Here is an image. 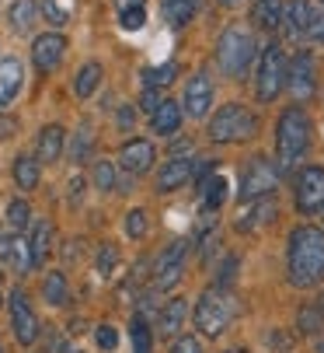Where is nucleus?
Instances as JSON below:
<instances>
[{
  "label": "nucleus",
  "instance_id": "a19ab883",
  "mask_svg": "<svg viewBox=\"0 0 324 353\" xmlns=\"http://www.w3.org/2000/svg\"><path fill=\"white\" fill-rule=\"evenodd\" d=\"M91 143H94V137H91V130L84 126V130L77 133V143H74V158H77V161L87 158V147H91Z\"/></svg>",
  "mask_w": 324,
  "mask_h": 353
},
{
  "label": "nucleus",
  "instance_id": "9b49d317",
  "mask_svg": "<svg viewBox=\"0 0 324 353\" xmlns=\"http://www.w3.org/2000/svg\"><path fill=\"white\" fill-rule=\"evenodd\" d=\"M63 57H67V39L60 32H45L32 46V63H35L39 74H52L63 63Z\"/></svg>",
  "mask_w": 324,
  "mask_h": 353
},
{
  "label": "nucleus",
  "instance_id": "aec40b11",
  "mask_svg": "<svg viewBox=\"0 0 324 353\" xmlns=\"http://www.w3.org/2000/svg\"><path fill=\"white\" fill-rule=\"evenodd\" d=\"M150 126H153L157 137H175L178 126H182V105L178 102H168V98H160V105L150 116Z\"/></svg>",
  "mask_w": 324,
  "mask_h": 353
},
{
  "label": "nucleus",
  "instance_id": "b1692460",
  "mask_svg": "<svg viewBox=\"0 0 324 353\" xmlns=\"http://www.w3.org/2000/svg\"><path fill=\"white\" fill-rule=\"evenodd\" d=\"M160 11H164V21L171 28H185L199 11V0H160Z\"/></svg>",
  "mask_w": 324,
  "mask_h": 353
},
{
  "label": "nucleus",
  "instance_id": "1a4fd4ad",
  "mask_svg": "<svg viewBox=\"0 0 324 353\" xmlns=\"http://www.w3.org/2000/svg\"><path fill=\"white\" fill-rule=\"evenodd\" d=\"M293 199H296V210H300V214H317V210H324V168H317V165L300 168Z\"/></svg>",
  "mask_w": 324,
  "mask_h": 353
},
{
  "label": "nucleus",
  "instance_id": "473e14b6",
  "mask_svg": "<svg viewBox=\"0 0 324 353\" xmlns=\"http://www.w3.org/2000/svg\"><path fill=\"white\" fill-rule=\"evenodd\" d=\"M8 263H14V266H18V273H28V270H32L28 241H25L21 234H14V245H11V256H8Z\"/></svg>",
  "mask_w": 324,
  "mask_h": 353
},
{
  "label": "nucleus",
  "instance_id": "bb28decb",
  "mask_svg": "<svg viewBox=\"0 0 324 353\" xmlns=\"http://www.w3.org/2000/svg\"><path fill=\"white\" fill-rule=\"evenodd\" d=\"M98 84H101V63H84L80 67V74H77V81H74V91H77V98H91L94 91H98Z\"/></svg>",
  "mask_w": 324,
  "mask_h": 353
},
{
  "label": "nucleus",
  "instance_id": "39448f33",
  "mask_svg": "<svg viewBox=\"0 0 324 353\" xmlns=\"http://www.w3.org/2000/svg\"><path fill=\"white\" fill-rule=\"evenodd\" d=\"M255 133H258V119L241 102L224 105L220 112L209 119V140L213 143H241V140H251Z\"/></svg>",
  "mask_w": 324,
  "mask_h": 353
},
{
  "label": "nucleus",
  "instance_id": "5fc2aeb1",
  "mask_svg": "<svg viewBox=\"0 0 324 353\" xmlns=\"http://www.w3.org/2000/svg\"><path fill=\"white\" fill-rule=\"evenodd\" d=\"M317 353H324V343H317Z\"/></svg>",
  "mask_w": 324,
  "mask_h": 353
},
{
  "label": "nucleus",
  "instance_id": "20e7f679",
  "mask_svg": "<svg viewBox=\"0 0 324 353\" xmlns=\"http://www.w3.org/2000/svg\"><path fill=\"white\" fill-rule=\"evenodd\" d=\"M255 53H258L255 35H251L248 28H241V25H230V28L220 35V42H216V67H220L230 81H241V77L248 74Z\"/></svg>",
  "mask_w": 324,
  "mask_h": 353
},
{
  "label": "nucleus",
  "instance_id": "a878e982",
  "mask_svg": "<svg viewBox=\"0 0 324 353\" xmlns=\"http://www.w3.org/2000/svg\"><path fill=\"white\" fill-rule=\"evenodd\" d=\"M8 18H11V28L18 35H25V32H32V25L39 18V4H35V0H14V8H11Z\"/></svg>",
  "mask_w": 324,
  "mask_h": 353
},
{
  "label": "nucleus",
  "instance_id": "5701e85b",
  "mask_svg": "<svg viewBox=\"0 0 324 353\" xmlns=\"http://www.w3.org/2000/svg\"><path fill=\"white\" fill-rule=\"evenodd\" d=\"M49 248H52V224H49V221H35L32 238H28V256H32V266H42V263H45Z\"/></svg>",
  "mask_w": 324,
  "mask_h": 353
},
{
  "label": "nucleus",
  "instance_id": "3c124183",
  "mask_svg": "<svg viewBox=\"0 0 324 353\" xmlns=\"http://www.w3.org/2000/svg\"><path fill=\"white\" fill-rule=\"evenodd\" d=\"M220 4H227V8H234V4H241V0H220Z\"/></svg>",
  "mask_w": 324,
  "mask_h": 353
},
{
  "label": "nucleus",
  "instance_id": "c03bdc74",
  "mask_svg": "<svg viewBox=\"0 0 324 353\" xmlns=\"http://www.w3.org/2000/svg\"><path fill=\"white\" fill-rule=\"evenodd\" d=\"M307 39H314V42L324 46V11L314 14V21H310V28H307Z\"/></svg>",
  "mask_w": 324,
  "mask_h": 353
},
{
  "label": "nucleus",
  "instance_id": "f704fd0d",
  "mask_svg": "<svg viewBox=\"0 0 324 353\" xmlns=\"http://www.w3.org/2000/svg\"><path fill=\"white\" fill-rule=\"evenodd\" d=\"M143 21H147V8H143V4H140V8H122V11H119V25H122L126 32H140Z\"/></svg>",
  "mask_w": 324,
  "mask_h": 353
},
{
  "label": "nucleus",
  "instance_id": "0eeeda50",
  "mask_svg": "<svg viewBox=\"0 0 324 353\" xmlns=\"http://www.w3.org/2000/svg\"><path fill=\"white\" fill-rule=\"evenodd\" d=\"M279 189V165L268 161L265 154L251 158L244 175H241V189H237V199L248 203V199H258V196H272Z\"/></svg>",
  "mask_w": 324,
  "mask_h": 353
},
{
  "label": "nucleus",
  "instance_id": "603ef678",
  "mask_svg": "<svg viewBox=\"0 0 324 353\" xmlns=\"http://www.w3.org/2000/svg\"><path fill=\"white\" fill-rule=\"evenodd\" d=\"M60 353H77V350H67V346H63V350H60Z\"/></svg>",
  "mask_w": 324,
  "mask_h": 353
},
{
  "label": "nucleus",
  "instance_id": "6ab92c4d",
  "mask_svg": "<svg viewBox=\"0 0 324 353\" xmlns=\"http://www.w3.org/2000/svg\"><path fill=\"white\" fill-rule=\"evenodd\" d=\"M63 143H67V130L63 126H45L39 133V143H35V161L42 165H56L63 158Z\"/></svg>",
  "mask_w": 324,
  "mask_h": 353
},
{
  "label": "nucleus",
  "instance_id": "79ce46f5",
  "mask_svg": "<svg viewBox=\"0 0 324 353\" xmlns=\"http://www.w3.org/2000/svg\"><path fill=\"white\" fill-rule=\"evenodd\" d=\"M157 105H160V94H157V88H143V94H140V109L153 116V109H157Z\"/></svg>",
  "mask_w": 324,
  "mask_h": 353
},
{
  "label": "nucleus",
  "instance_id": "a211bd4d",
  "mask_svg": "<svg viewBox=\"0 0 324 353\" xmlns=\"http://www.w3.org/2000/svg\"><path fill=\"white\" fill-rule=\"evenodd\" d=\"M21 84H25V67H21V60H18V57L0 60V109L14 102L18 91H21Z\"/></svg>",
  "mask_w": 324,
  "mask_h": 353
},
{
  "label": "nucleus",
  "instance_id": "4d7b16f0",
  "mask_svg": "<svg viewBox=\"0 0 324 353\" xmlns=\"http://www.w3.org/2000/svg\"><path fill=\"white\" fill-rule=\"evenodd\" d=\"M0 353H4V350H0Z\"/></svg>",
  "mask_w": 324,
  "mask_h": 353
},
{
  "label": "nucleus",
  "instance_id": "ea45409f",
  "mask_svg": "<svg viewBox=\"0 0 324 353\" xmlns=\"http://www.w3.org/2000/svg\"><path fill=\"white\" fill-rule=\"evenodd\" d=\"M168 353H202V346H199L195 336H175V343H171Z\"/></svg>",
  "mask_w": 324,
  "mask_h": 353
},
{
  "label": "nucleus",
  "instance_id": "412c9836",
  "mask_svg": "<svg viewBox=\"0 0 324 353\" xmlns=\"http://www.w3.org/2000/svg\"><path fill=\"white\" fill-rule=\"evenodd\" d=\"M283 21V0H251V25L261 32H276Z\"/></svg>",
  "mask_w": 324,
  "mask_h": 353
},
{
  "label": "nucleus",
  "instance_id": "4468645a",
  "mask_svg": "<svg viewBox=\"0 0 324 353\" xmlns=\"http://www.w3.org/2000/svg\"><path fill=\"white\" fill-rule=\"evenodd\" d=\"M213 109V81L206 70H199L188 84H185V112L192 119H202Z\"/></svg>",
  "mask_w": 324,
  "mask_h": 353
},
{
  "label": "nucleus",
  "instance_id": "72a5a7b5",
  "mask_svg": "<svg viewBox=\"0 0 324 353\" xmlns=\"http://www.w3.org/2000/svg\"><path fill=\"white\" fill-rule=\"evenodd\" d=\"M178 74V63H164V67H157V70H147V88H168Z\"/></svg>",
  "mask_w": 324,
  "mask_h": 353
},
{
  "label": "nucleus",
  "instance_id": "393cba45",
  "mask_svg": "<svg viewBox=\"0 0 324 353\" xmlns=\"http://www.w3.org/2000/svg\"><path fill=\"white\" fill-rule=\"evenodd\" d=\"M199 192H202L206 214H216V210H220V203L227 199V179H224V175H206V179L199 182Z\"/></svg>",
  "mask_w": 324,
  "mask_h": 353
},
{
  "label": "nucleus",
  "instance_id": "4be33fe9",
  "mask_svg": "<svg viewBox=\"0 0 324 353\" xmlns=\"http://www.w3.org/2000/svg\"><path fill=\"white\" fill-rule=\"evenodd\" d=\"M185 297H171L164 308L157 312V332L160 336H178V329H185Z\"/></svg>",
  "mask_w": 324,
  "mask_h": 353
},
{
  "label": "nucleus",
  "instance_id": "4c0bfd02",
  "mask_svg": "<svg viewBox=\"0 0 324 353\" xmlns=\"http://www.w3.org/2000/svg\"><path fill=\"white\" fill-rule=\"evenodd\" d=\"M300 329H303V332L324 329V315H321L317 308H303V312H300Z\"/></svg>",
  "mask_w": 324,
  "mask_h": 353
},
{
  "label": "nucleus",
  "instance_id": "423d86ee",
  "mask_svg": "<svg viewBox=\"0 0 324 353\" xmlns=\"http://www.w3.org/2000/svg\"><path fill=\"white\" fill-rule=\"evenodd\" d=\"M283 88H286V57H283V49L272 42V46H265L261 57H258L255 94H258V102H276Z\"/></svg>",
  "mask_w": 324,
  "mask_h": 353
},
{
  "label": "nucleus",
  "instance_id": "f257e3e1",
  "mask_svg": "<svg viewBox=\"0 0 324 353\" xmlns=\"http://www.w3.org/2000/svg\"><path fill=\"white\" fill-rule=\"evenodd\" d=\"M286 270H290V283L300 290L324 283V228L300 224L290 231Z\"/></svg>",
  "mask_w": 324,
  "mask_h": 353
},
{
  "label": "nucleus",
  "instance_id": "864d4df0",
  "mask_svg": "<svg viewBox=\"0 0 324 353\" xmlns=\"http://www.w3.org/2000/svg\"><path fill=\"white\" fill-rule=\"evenodd\" d=\"M227 353H248V350H227Z\"/></svg>",
  "mask_w": 324,
  "mask_h": 353
},
{
  "label": "nucleus",
  "instance_id": "dca6fc26",
  "mask_svg": "<svg viewBox=\"0 0 324 353\" xmlns=\"http://www.w3.org/2000/svg\"><path fill=\"white\" fill-rule=\"evenodd\" d=\"M192 172H195V161L175 154L164 168L157 172V192H175V189H182V185L192 179Z\"/></svg>",
  "mask_w": 324,
  "mask_h": 353
},
{
  "label": "nucleus",
  "instance_id": "6e6d98bb",
  "mask_svg": "<svg viewBox=\"0 0 324 353\" xmlns=\"http://www.w3.org/2000/svg\"><path fill=\"white\" fill-rule=\"evenodd\" d=\"M0 305H4V297H0Z\"/></svg>",
  "mask_w": 324,
  "mask_h": 353
},
{
  "label": "nucleus",
  "instance_id": "c9c22d12",
  "mask_svg": "<svg viewBox=\"0 0 324 353\" xmlns=\"http://www.w3.org/2000/svg\"><path fill=\"white\" fill-rule=\"evenodd\" d=\"M147 228H150V224H147V210H129V214H126V234H129V238H143Z\"/></svg>",
  "mask_w": 324,
  "mask_h": 353
},
{
  "label": "nucleus",
  "instance_id": "f03ea898",
  "mask_svg": "<svg viewBox=\"0 0 324 353\" xmlns=\"http://www.w3.org/2000/svg\"><path fill=\"white\" fill-rule=\"evenodd\" d=\"M307 150H310V119L303 109L293 105L279 116V126H276V165L293 168L296 161H303Z\"/></svg>",
  "mask_w": 324,
  "mask_h": 353
},
{
  "label": "nucleus",
  "instance_id": "f8f14e48",
  "mask_svg": "<svg viewBox=\"0 0 324 353\" xmlns=\"http://www.w3.org/2000/svg\"><path fill=\"white\" fill-rule=\"evenodd\" d=\"M11 325H14V339L21 346H32L39 339V319H35V312L28 305L25 290H14L11 294Z\"/></svg>",
  "mask_w": 324,
  "mask_h": 353
},
{
  "label": "nucleus",
  "instance_id": "2f4dec72",
  "mask_svg": "<svg viewBox=\"0 0 324 353\" xmlns=\"http://www.w3.org/2000/svg\"><path fill=\"white\" fill-rule=\"evenodd\" d=\"M28 221H32V210H28V203H25V199H11V203H8V224H11V231H21V228H28Z\"/></svg>",
  "mask_w": 324,
  "mask_h": 353
},
{
  "label": "nucleus",
  "instance_id": "cd10ccee",
  "mask_svg": "<svg viewBox=\"0 0 324 353\" xmlns=\"http://www.w3.org/2000/svg\"><path fill=\"white\" fill-rule=\"evenodd\" d=\"M14 182H18V189H35L39 185V161L35 158H28V154H21L18 161H14Z\"/></svg>",
  "mask_w": 324,
  "mask_h": 353
},
{
  "label": "nucleus",
  "instance_id": "9d476101",
  "mask_svg": "<svg viewBox=\"0 0 324 353\" xmlns=\"http://www.w3.org/2000/svg\"><path fill=\"white\" fill-rule=\"evenodd\" d=\"M286 84L293 91L296 102H310V98L317 94V63L310 53H296L290 70H286Z\"/></svg>",
  "mask_w": 324,
  "mask_h": 353
},
{
  "label": "nucleus",
  "instance_id": "a18cd8bd",
  "mask_svg": "<svg viewBox=\"0 0 324 353\" xmlns=\"http://www.w3.org/2000/svg\"><path fill=\"white\" fill-rule=\"evenodd\" d=\"M18 133V119L14 116H0V140H11Z\"/></svg>",
  "mask_w": 324,
  "mask_h": 353
},
{
  "label": "nucleus",
  "instance_id": "58836bf2",
  "mask_svg": "<svg viewBox=\"0 0 324 353\" xmlns=\"http://www.w3.org/2000/svg\"><path fill=\"white\" fill-rule=\"evenodd\" d=\"M94 339H98V346H101V350H116V346H119V332H116L112 325H98Z\"/></svg>",
  "mask_w": 324,
  "mask_h": 353
},
{
  "label": "nucleus",
  "instance_id": "37998d69",
  "mask_svg": "<svg viewBox=\"0 0 324 353\" xmlns=\"http://www.w3.org/2000/svg\"><path fill=\"white\" fill-rule=\"evenodd\" d=\"M45 18H49L52 25H67V11L56 4V0H45Z\"/></svg>",
  "mask_w": 324,
  "mask_h": 353
},
{
  "label": "nucleus",
  "instance_id": "c85d7f7f",
  "mask_svg": "<svg viewBox=\"0 0 324 353\" xmlns=\"http://www.w3.org/2000/svg\"><path fill=\"white\" fill-rule=\"evenodd\" d=\"M42 294L52 308L67 305V276L63 273H45V283H42Z\"/></svg>",
  "mask_w": 324,
  "mask_h": 353
},
{
  "label": "nucleus",
  "instance_id": "7ed1b4c3",
  "mask_svg": "<svg viewBox=\"0 0 324 353\" xmlns=\"http://www.w3.org/2000/svg\"><path fill=\"white\" fill-rule=\"evenodd\" d=\"M230 319H234V297L227 294V287H220V283L206 287L199 294V301H195V312H192L195 329L206 339H216V336H224V329L230 325Z\"/></svg>",
  "mask_w": 324,
  "mask_h": 353
},
{
  "label": "nucleus",
  "instance_id": "49530a36",
  "mask_svg": "<svg viewBox=\"0 0 324 353\" xmlns=\"http://www.w3.org/2000/svg\"><path fill=\"white\" fill-rule=\"evenodd\" d=\"M14 234H18V231H0V259H8V256H11Z\"/></svg>",
  "mask_w": 324,
  "mask_h": 353
},
{
  "label": "nucleus",
  "instance_id": "de8ad7c7",
  "mask_svg": "<svg viewBox=\"0 0 324 353\" xmlns=\"http://www.w3.org/2000/svg\"><path fill=\"white\" fill-rule=\"evenodd\" d=\"M119 126H122V130L133 126V109H122V112H119Z\"/></svg>",
  "mask_w": 324,
  "mask_h": 353
},
{
  "label": "nucleus",
  "instance_id": "e433bc0d",
  "mask_svg": "<svg viewBox=\"0 0 324 353\" xmlns=\"http://www.w3.org/2000/svg\"><path fill=\"white\" fill-rule=\"evenodd\" d=\"M116 259H119L116 245H101V252H98V273H101V276H112V270H116Z\"/></svg>",
  "mask_w": 324,
  "mask_h": 353
},
{
  "label": "nucleus",
  "instance_id": "f3484780",
  "mask_svg": "<svg viewBox=\"0 0 324 353\" xmlns=\"http://www.w3.org/2000/svg\"><path fill=\"white\" fill-rule=\"evenodd\" d=\"M314 14H317V8L310 4V0H293V4L283 8V21L279 25L286 28L290 39H303L307 28H310V21H314Z\"/></svg>",
  "mask_w": 324,
  "mask_h": 353
},
{
  "label": "nucleus",
  "instance_id": "c756f323",
  "mask_svg": "<svg viewBox=\"0 0 324 353\" xmlns=\"http://www.w3.org/2000/svg\"><path fill=\"white\" fill-rule=\"evenodd\" d=\"M129 339H133V353H153V336H150V325L143 315L133 319L129 325Z\"/></svg>",
  "mask_w": 324,
  "mask_h": 353
},
{
  "label": "nucleus",
  "instance_id": "ddd939ff",
  "mask_svg": "<svg viewBox=\"0 0 324 353\" xmlns=\"http://www.w3.org/2000/svg\"><path fill=\"white\" fill-rule=\"evenodd\" d=\"M153 161H157V154H153L150 140H126L122 150H119V168L126 175H143V172L153 168Z\"/></svg>",
  "mask_w": 324,
  "mask_h": 353
},
{
  "label": "nucleus",
  "instance_id": "7c9ffc66",
  "mask_svg": "<svg viewBox=\"0 0 324 353\" xmlns=\"http://www.w3.org/2000/svg\"><path fill=\"white\" fill-rule=\"evenodd\" d=\"M91 179H94V189L112 192V189H116V165H112V161H94Z\"/></svg>",
  "mask_w": 324,
  "mask_h": 353
},
{
  "label": "nucleus",
  "instance_id": "2eb2a0df",
  "mask_svg": "<svg viewBox=\"0 0 324 353\" xmlns=\"http://www.w3.org/2000/svg\"><path fill=\"white\" fill-rule=\"evenodd\" d=\"M276 221V203H272V196H258V199H248L244 210L237 214L234 228L237 231H258L265 224H272Z\"/></svg>",
  "mask_w": 324,
  "mask_h": 353
},
{
  "label": "nucleus",
  "instance_id": "8fccbe9b",
  "mask_svg": "<svg viewBox=\"0 0 324 353\" xmlns=\"http://www.w3.org/2000/svg\"><path fill=\"white\" fill-rule=\"evenodd\" d=\"M314 308H317V312H321V315H324V294H321V297H317V305H314Z\"/></svg>",
  "mask_w": 324,
  "mask_h": 353
},
{
  "label": "nucleus",
  "instance_id": "09e8293b",
  "mask_svg": "<svg viewBox=\"0 0 324 353\" xmlns=\"http://www.w3.org/2000/svg\"><path fill=\"white\" fill-rule=\"evenodd\" d=\"M143 4V0H116V8L122 11V8H140Z\"/></svg>",
  "mask_w": 324,
  "mask_h": 353
},
{
  "label": "nucleus",
  "instance_id": "6e6552de",
  "mask_svg": "<svg viewBox=\"0 0 324 353\" xmlns=\"http://www.w3.org/2000/svg\"><path fill=\"white\" fill-rule=\"evenodd\" d=\"M185 259H188V241H171L160 252L153 270V290H175L185 276Z\"/></svg>",
  "mask_w": 324,
  "mask_h": 353
}]
</instances>
